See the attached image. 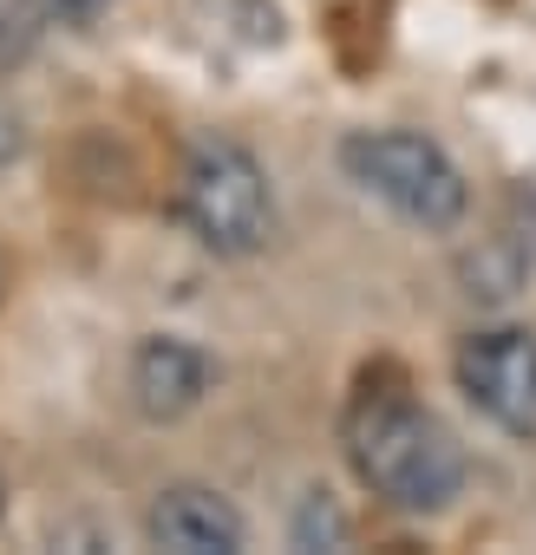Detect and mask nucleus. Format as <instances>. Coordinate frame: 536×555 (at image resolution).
<instances>
[{
	"instance_id": "f257e3e1",
	"label": "nucleus",
	"mask_w": 536,
	"mask_h": 555,
	"mask_svg": "<svg viewBox=\"0 0 536 555\" xmlns=\"http://www.w3.org/2000/svg\"><path fill=\"white\" fill-rule=\"evenodd\" d=\"M347 457L360 470V483L399 509H445L464 490V451L458 438L412 399L399 392H367L347 412Z\"/></svg>"
},
{
	"instance_id": "f03ea898",
	"label": "nucleus",
	"mask_w": 536,
	"mask_h": 555,
	"mask_svg": "<svg viewBox=\"0 0 536 555\" xmlns=\"http://www.w3.org/2000/svg\"><path fill=\"white\" fill-rule=\"evenodd\" d=\"M341 164L360 190H373L380 203H393L419 229H451L471 203L458 164L419 131H354L341 144Z\"/></svg>"
},
{
	"instance_id": "7ed1b4c3",
	"label": "nucleus",
	"mask_w": 536,
	"mask_h": 555,
	"mask_svg": "<svg viewBox=\"0 0 536 555\" xmlns=\"http://www.w3.org/2000/svg\"><path fill=\"white\" fill-rule=\"evenodd\" d=\"M183 222L216 255H255L276 229V196H268L261 164L229 138L196 144L183 170Z\"/></svg>"
},
{
	"instance_id": "20e7f679",
	"label": "nucleus",
	"mask_w": 536,
	"mask_h": 555,
	"mask_svg": "<svg viewBox=\"0 0 536 555\" xmlns=\"http://www.w3.org/2000/svg\"><path fill=\"white\" fill-rule=\"evenodd\" d=\"M458 386L497 431L536 438V334H523V327L471 334L458 347Z\"/></svg>"
},
{
	"instance_id": "39448f33",
	"label": "nucleus",
	"mask_w": 536,
	"mask_h": 555,
	"mask_svg": "<svg viewBox=\"0 0 536 555\" xmlns=\"http://www.w3.org/2000/svg\"><path fill=\"white\" fill-rule=\"evenodd\" d=\"M144 535H151L157 548H177V555H235V548H242V516H235L216 490L177 483V490H164V496L151 503Z\"/></svg>"
},
{
	"instance_id": "423d86ee",
	"label": "nucleus",
	"mask_w": 536,
	"mask_h": 555,
	"mask_svg": "<svg viewBox=\"0 0 536 555\" xmlns=\"http://www.w3.org/2000/svg\"><path fill=\"white\" fill-rule=\"evenodd\" d=\"M209 386V360L183 340H144L131 360V399L144 418H177L203 399Z\"/></svg>"
},
{
	"instance_id": "0eeeda50",
	"label": "nucleus",
	"mask_w": 536,
	"mask_h": 555,
	"mask_svg": "<svg viewBox=\"0 0 536 555\" xmlns=\"http://www.w3.org/2000/svg\"><path fill=\"white\" fill-rule=\"evenodd\" d=\"M47 14H53L47 0H0V66H21L40 47Z\"/></svg>"
},
{
	"instance_id": "6e6552de",
	"label": "nucleus",
	"mask_w": 536,
	"mask_h": 555,
	"mask_svg": "<svg viewBox=\"0 0 536 555\" xmlns=\"http://www.w3.org/2000/svg\"><path fill=\"white\" fill-rule=\"evenodd\" d=\"M47 8H53V14H60L66 27H92V21H99V14L112 8V0H47Z\"/></svg>"
},
{
	"instance_id": "1a4fd4ad",
	"label": "nucleus",
	"mask_w": 536,
	"mask_h": 555,
	"mask_svg": "<svg viewBox=\"0 0 536 555\" xmlns=\"http://www.w3.org/2000/svg\"><path fill=\"white\" fill-rule=\"evenodd\" d=\"M8 157H21V125L0 112V164H8Z\"/></svg>"
}]
</instances>
